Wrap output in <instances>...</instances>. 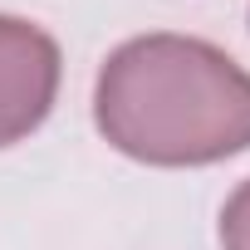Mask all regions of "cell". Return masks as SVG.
I'll list each match as a JSON object with an SVG mask.
<instances>
[{
  "label": "cell",
  "instance_id": "obj_1",
  "mask_svg": "<svg viewBox=\"0 0 250 250\" xmlns=\"http://www.w3.org/2000/svg\"><path fill=\"white\" fill-rule=\"evenodd\" d=\"M93 123L147 167L226 162L250 147V74L196 35H138L103 59Z\"/></svg>",
  "mask_w": 250,
  "mask_h": 250
},
{
  "label": "cell",
  "instance_id": "obj_2",
  "mask_svg": "<svg viewBox=\"0 0 250 250\" xmlns=\"http://www.w3.org/2000/svg\"><path fill=\"white\" fill-rule=\"evenodd\" d=\"M59 93V44L49 30L0 15V147L30 138Z\"/></svg>",
  "mask_w": 250,
  "mask_h": 250
},
{
  "label": "cell",
  "instance_id": "obj_3",
  "mask_svg": "<svg viewBox=\"0 0 250 250\" xmlns=\"http://www.w3.org/2000/svg\"><path fill=\"white\" fill-rule=\"evenodd\" d=\"M221 250H250V182H240L221 206Z\"/></svg>",
  "mask_w": 250,
  "mask_h": 250
}]
</instances>
